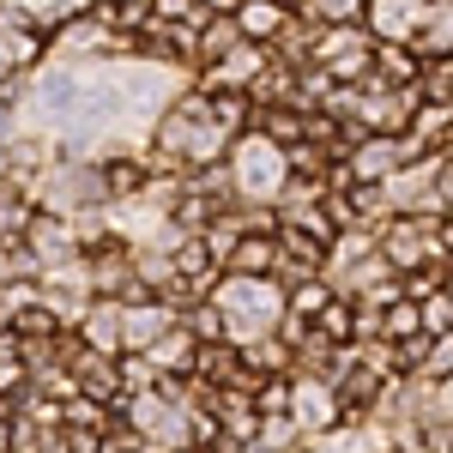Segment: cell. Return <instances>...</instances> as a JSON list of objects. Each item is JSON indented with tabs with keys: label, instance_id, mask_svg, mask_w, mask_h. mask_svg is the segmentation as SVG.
Masks as SVG:
<instances>
[{
	"label": "cell",
	"instance_id": "obj_6",
	"mask_svg": "<svg viewBox=\"0 0 453 453\" xmlns=\"http://www.w3.org/2000/svg\"><path fill=\"white\" fill-rule=\"evenodd\" d=\"M175 320H181V309L164 296H127L121 303V350H151Z\"/></svg>",
	"mask_w": 453,
	"mask_h": 453
},
{
	"label": "cell",
	"instance_id": "obj_13",
	"mask_svg": "<svg viewBox=\"0 0 453 453\" xmlns=\"http://www.w3.org/2000/svg\"><path fill=\"white\" fill-rule=\"evenodd\" d=\"M181 326L194 333V345H218V339H224V314H218L211 296H194V303L181 309Z\"/></svg>",
	"mask_w": 453,
	"mask_h": 453
},
{
	"label": "cell",
	"instance_id": "obj_14",
	"mask_svg": "<svg viewBox=\"0 0 453 453\" xmlns=\"http://www.w3.org/2000/svg\"><path fill=\"white\" fill-rule=\"evenodd\" d=\"M19 49H12V25H6V19H0V85H6V79H19Z\"/></svg>",
	"mask_w": 453,
	"mask_h": 453
},
{
	"label": "cell",
	"instance_id": "obj_11",
	"mask_svg": "<svg viewBox=\"0 0 453 453\" xmlns=\"http://www.w3.org/2000/svg\"><path fill=\"white\" fill-rule=\"evenodd\" d=\"M423 61H453V0H429L418 19V36H411Z\"/></svg>",
	"mask_w": 453,
	"mask_h": 453
},
{
	"label": "cell",
	"instance_id": "obj_10",
	"mask_svg": "<svg viewBox=\"0 0 453 453\" xmlns=\"http://www.w3.org/2000/svg\"><path fill=\"white\" fill-rule=\"evenodd\" d=\"M290 12H296V6H284V0H242L230 19H236V31H242L248 42H266V49H273V42L290 31Z\"/></svg>",
	"mask_w": 453,
	"mask_h": 453
},
{
	"label": "cell",
	"instance_id": "obj_3",
	"mask_svg": "<svg viewBox=\"0 0 453 453\" xmlns=\"http://www.w3.org/2000/svg\"><path fill=\"white\" fill-rule=\"evenodd\" d=\"M309 67L326 79V85H363L369 67H375V36L357 25H320L309 36Z\"/></svg>",
	"mask_w": 453,
	"mask_h": 453
},
{
	"label": "cell",
	"instance_id": "obj_9",
	"mask_svg": "<svg viewBox=\"0 0 453 453\" xmlns=\"http://www.w3.org/2000/svg\"><path fill=\"white\" fill-rule=\"evenodd\" d=\"M224 273H254V279H279V230H242L230 254H224Z\"/></svg>",
	"mask_w": 453,
	"mask_h": 453
},
{
	"label": "cell",
	"instance_id": "obj_8",
	"mask_svg": "<svg viewBox=\"0 0 453 453\" xmlns=\"http://www.w3.org/2000/svg\"><path fill=\"white\" fill-rule=\"evenodd\" d=\"M73 339L85 350L121 357V296H91L85 314H79V326H73Z\"/></svg>",
	"mask_w": 453,
	"mask_h": 453
},
{
	"label": "cell",
	"instance_id": "obj_16",
	"mask_svg": "<svg viewBox=\"0 0 453 453\" xmlns=\"http://www.w3.org/2000/svg\"><path fill=\"white\" fill-rule=\"evenodd\" d=\"M0 6H6V0H0Z\"/></svg>",
	"mask_w": 453,
	"mask_h": 453
},
{
	"label": "cell",
	"instance_id": "obj_7",
	"mask_svg": "<svg viewBox=\"0 0 453 453\" xmlns=\"http://www.w3.org/2000/svg\"><path fill=\"white\" fill-rule=\"evenodd\" d=\"M25 248L36 254V266H55V260H67V254H85L79 224H73L67 211H42V206H36L31 230H25Z\"/></svg>",
	"mask_w": 453,
	"mask_h": 453
},
{
	"label": "cell",
	"instance_id": "obj_2",
	"mask_svg": "<svg viewBox=\"0 0 453 453\" xmlns=\"http://www.w3.org/2000/svg\"><path fill=\"white\" fill-rule=\"evenodd\" d=\"M211 303L224 314V339L230 345H254L273 339L284 320V284L279 279H254V273H218Z\"/></svg>",
	"mask_w": 453,
	"mask_h": 453
},
{
	"label": "cell",
	"instance_id": "obj_5",
	"mask_svg": "<svg viewBox=\"0 0 453 453\" xmlns=\"http://www.w3.org/2000/svg\"><path fill=\"white\" fill-rule=\"evenodd\" d=\"M405 157H411L405 134H357V140H350V151L339 157V164H345L350 181H387V175L399 170Z\"/></svg>",
	"mask_w": 453,
	"mask_h": 453
},
{
	"label": "cell",
	"instance_id": "obj_1",
	"mask_svg": "<svg viewBox=\"0 0 453 453\" xmlns=\"http://www.w3.org/2000/svg\"><path fill=\"white\" fill-rule=\"evenodd\" d=\"M224 181H230V206H279L290 188V145L260 127L236 134L224 151Z\"/></svg>",
	"mask_w": 453,
	"mask_h": 453
},
{
	"label": "cell",
	"instance_id": "obj_15",
	"mask_svg": "<svg viewBox=\"0 0 453 453\" xmlns=\"http://www.w3.org/2000/svg\"><path fill=\"white\" fill-rule=\"evenodd\" d=\"M206 6H218V12H236V6H242V0H206Z\"/></svg>",
	"mask_w": 453,
	"mask_h": 453
},
{
	"label": "cell",
	"instance_id": "obj_4",
	"mask_svg": "<svg viewBox=\"0 0 453 453\" xmlns=\"http://www.w3.org/2000/svg\"><path fill=\"white\" fill-rule=\"evenodd\" d=\"M345 418V399H339V387L326 381V375H290V423L303 429V441L320 435V429H333V423Z\"/></svg>",
	"mask_w": 453,
	"mask_h": 453
},
{
	"label": "cell",
	"instance_id": "obj_12",
	"mask_svg": "<svg viewBox=\"0 0 453 453\" xmlns=\"http://www.w3.org/2000/svg\"><path fill=\"white\" fill-rule=\"evenodd\" d=\"M218 6H206V0H151V19L157 25H175V31H200Z\"/></svg>",
	"mask_w": 453,
	"mask_h": 453
}]
</instances>
